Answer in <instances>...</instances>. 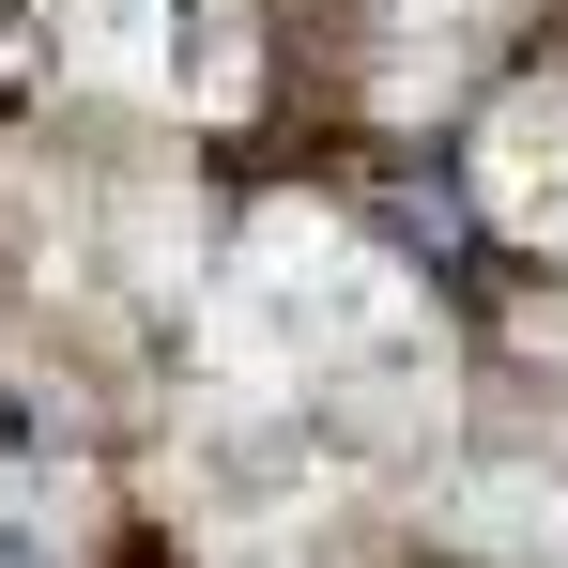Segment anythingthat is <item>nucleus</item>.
<instances>
[{
    "mask_svg": "<svg viewBox=\"0 0 568 568\" xmlns=\"http://www.w3.org/2000/svg\"><path fill=\"white\" fill-rule=\"evenodd\" d=\"M0 568H47V554H31V538H0Z\"/></svg>",
    "mask_w": 568,
    "mask_h": 568,
    "instance_id": "obj_1",
    "label": "nucleus"
}]
</instances>
